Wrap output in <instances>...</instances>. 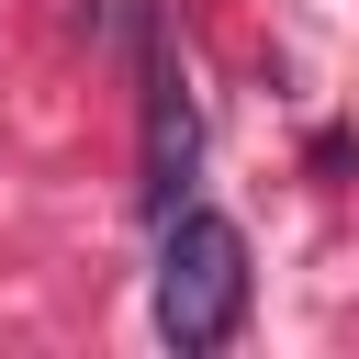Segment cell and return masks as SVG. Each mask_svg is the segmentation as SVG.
I'll return each instance as SVG.
<instances>
[{"instance_id": "6da1fadb", "label": "cell", "mask_w": 359, "mask_h": 359, "mask_svg": "<svg viewBox=\"0 0 359 359\" xmlns=\"http://www.w3.org/2000/svg\"><path fill=\"white\" fill-rule=\"evenodd\" d=\"M236 325H247V236H236V213L168 202L157 213V337L180 359H202Z\"/></svg>"}]
</instances>
